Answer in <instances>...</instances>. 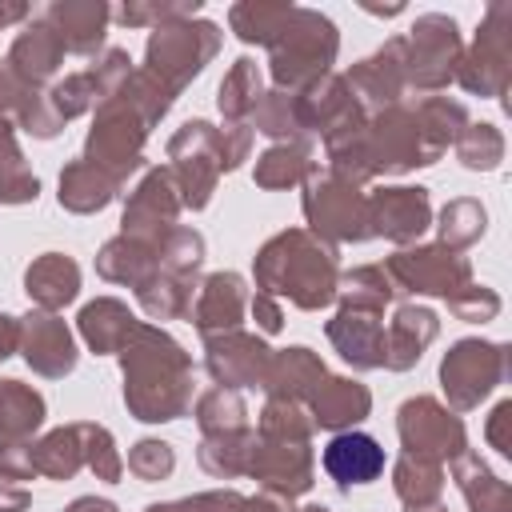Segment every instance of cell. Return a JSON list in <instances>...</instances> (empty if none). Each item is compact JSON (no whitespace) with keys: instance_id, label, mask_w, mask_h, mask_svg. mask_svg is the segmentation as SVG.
<instances>
[{"instance_id":"cell-1","label":"cell","mask_w":512,"mask_h":512,"mask_svg":"<svg viewBox=\"0 0 512 512\" xmlns=\"http://www.w3.org/2000/svg\"><path fill=\"white\" fill-rule=\"evenodd\" d=\"M324 468L336 484H368L384 472V448L364 432H344V436L328 440Z\"/></svg>"}]
</instances>
